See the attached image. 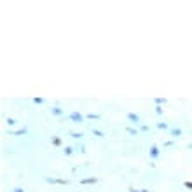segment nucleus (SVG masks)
Returning <instances> with one entry per match:
<instances>
[{"instance_id":"10","label":"nucleus","mask_w":192,"mask_h":192,"mask_svg":"<svg viewBox=\"0 0 192 192\" xmlns=\"http://www.w3.org/2000/svg\"><path fill=\"white\" fill-rule=\"evenodd\" d=\"M126 131H128L129 135H133V136H135V135H138V131H136V129H133V128H128Z\"/></svg>"},{"instance_id":"7","label":"nucleus","mask_w":192,"mask_h":192,"mask_svg":"<svg viewBox=\"0 0 192 192\" xmlns=\"http://www.w3.org/2000/svg\"><path fill=\"white\" fill-rule=\"evenodd\" d=\"M63 152H65V156H70L72 152H73V147H66V149H65Z\"/></svg>"},{"instance_id":"4","label":"nucleus","mask_w":192,"mask_h":192,"mask_svg":"<svg viewBox=\"0 0 192 192\" xmlns=\"http://www.w3.org/2000/svg\"><path fill=\"white\" fill-rule=\"evenodd\" d=\"M51 112H52L54 115H63V110H61V108H58V107H52V108H51Z\"/></svg>"},{"instance_id":"6","label":"nucleus","mask_w":192,"mask_h":192,"mask_svg":"<svg viewBox=\"0 0 192 192\" xmlns=\"http://www.w3.org/2000/svg\"><path fill=\"white\" fill-rule=\"evenodd\" d=\"M25 133H26V129H19V131H14L12 135L14 136H21V135H25Z\"/></svg>"},{"instance_id":"11","label":"nucleus","mask_w":192,"mask_h":192,"mask_svg":"<svg viewBox=\"0 0 192 192\" xmlns=\"http://www.w3.org/2000/svg\"><path fill=\"white\" fill-rule=\"evenodd\" d=\"M156 105H161V103H166V100H164V98H156Z\"/></svg>"},{"instance_id":"15","label":"nucleus","mask_w":192,"mask_h":192,"mask_svg":"<svg viewBox=\"0 0 192 192\" xmlns=\"http://www.w3.org/2000/svg\"><path fill=\"white\" fill-rule=\"evenodd\" d=\"M33 101H35L37 105H40V103H44V100H42V98H33Z\"/></svg>"},{"instance_id":"19","label":"nucleus","mask_w":192,"mask_h":192,"mask_svg":"<svg viewBox=\"0 0 192 192\" xmlns=\"http://www.w3.org/2000/svg\"><path fill=\"white\" fill-rule=\"evenodd\" d=\"M185 187H187V189H192V182H185Z\"/></svg>"},{"instance_id":"16","label":"nucleus","mask_w":192,"mask_h":192,"mask_svg":"<svg viewBox=\"0 0 192 192\" xmlns=\"http://www.w3.org/2000/svg\"><path fill=\"white\" fill-rule=\"evenodd\" d=\"M7 124H9V126H14L16 121H14V119H7Z\"/></svg>"},{"instance_id":"17","label":"nucleus","mask_w":192,"mask_h":192,"mask_svg":"<svg viewBox=\"0 0 192 192\" xmlns=\"http://www.w3.org/2000/svg\"><path fill=\"white\" fill-rule=\"evenodd\" d=\"M156 114H159V115H161V114H163V108H161V107H157V108H156Z\"/></svg>"},{"instance_id":"1","label":"nucleus","mask_w":192,"mask_h":192,"mask_svg":"<svg viewBox=\"0 0 192 192\" xmlns=\"http://www.w3.org/2000/svg\"><path fill=\"white\" fill-rule=\"evenodd\" d=\"M70 119L73 122H82V119H84V117H82V114H79V112H72V114H70Z\"/></svg>"},{"instance_id":"18","label":"nucleus","mask_w":192,"mask_h":192,"mask_svg":"<svg viewBox=\"0 0 192 192\" xmlns=\"http://www.w3.org/2000/svg\"><path fill=\"white\" fill-rule=\"evenodd\" d=\"M52 143H54V145H59V138H52Z\"/></svg>"},{"instance_id":"3","label":"nucleus","mask_w":192,"mask_h":192,"mask_svg":"<svg viewBox=\"0 0 192 192\" xmlns=\"http://www.w3.org/2000/svg\"><path fill=\"white\" fill-rule=\"evenodd\" d=\"M128 119L131 122H140V117H138L136 114H133V112H129V114H128Z\"/></svg>"},{"instance_id":"20","label":"nucleus","mask_w":192,"mask_h":192,"mask_svg":"<svg viewBox=\"0 0 192 192\" xmlns=\"http://www.w3.org/2000/svg\"><path fill=\"white\" fill-rule=\"evenodd\" d=\"M14 192H25L23 189H14Z\"/></svg>"},{"instance_id":"13","label":"nucleus","mask_w":192,"mask_h":192,"mask_svg":"<svg viewBox=\"0 0 192 192\" xmlns=\"http://www.w3.org/2000/svg\"><path fill=\"white\" fill-rule=\"evenodd\" d=\"M87 119H100L98 114H87Z\"/></svg>"},{"instance_id":"5","label":"nucleus","mask_w":192,"mask_h":192,"mask_svg":"<svg viewBox=\"0 0 192 192\" xmlns=\"http://www.w3.org/2000/svg\"><path fill=\"white\" fill-rule=\"evenodd\" d=\"M171 135H173V136H180V135H182V129H180V128L173 129V131H171Z\"/></svg>"},{"instance_id":"8","label":"nucleus","mask_w":192,"mask_h":192,"mask_svg":"<svg viewBox=\"0 0 192 192\" xmlns=\"http://www.w3.org/2000/svg\"><path fill=\"white\" fill-rule=\"evenodd\" d=\"M96 182V178H86V180H82V184H94Z\"/></svg>"},{"instance_id":"2","label":"nucleus","mask_w":192,"mask_h":192,"mask_svg":"<svg viewBox=\"0 0 192 192\" xmlns=\"http://www.w3.org/2000/svg\"><path fill=\"white\" fill-rule=\"evenodd\" d=\"M150 157H152V159H157V157H159V149H157L156 145L150 147Z\"/></svg>"},{"instance_id":"9","label":"nucleus","mask_w":192,"mask_h":192,"mask_svg":"<svg viewBox=\"0 0 192 192\" xmlns=\"http://www.w3.org/2000/svg\"><path fill=\"white\" fill-rule=\"evenodd\" d=\"M157 128L159 129H166L168 128V124H166V122H157Z\"/></svg>"},{"instance_id":"14","label":"nucleus","mask_w":192,"mask_h":192,"mask_svg":"<svg viewBox=\"0 0 192 192\" xmlns=\"http://www.w3.org/2000/svg\"><path fill=\"white\" fill-rule=\"evenodd\" d=\"M72 138H82V133H70Z\"/></svg>"},{"instance_id":"12","label":"nucleus","mask_w":192,"mask_h":192,"mask_svg":"<svg viewBox=\"0 0 192 192\" xmlns=\"http://www.w3.org/2000/svg\"><path fill=\"white\" fill-rule=\"evenodd\" d=\"M93 135L94 136H103V133H101L100 129H93Z\"/></svg>"}]
</instances>
